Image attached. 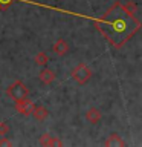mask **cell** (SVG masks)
I'll list each match as a JSON object with an SVG mask.
<instances>
[{
    "label": "cell",
    "instance_id": "7",
    "mask_svg": "<svg viewBox=\"0 0 142 147\" xmlns=\"http://www.w3.org/2000/svg\"><path fill=\"white\" fill-rule=\"evenodd\" d=\"M40 80H41V83H44V84H50V83L55 80V72L52 71V69L44 66L40 71Z\"/></svg>",
    "mask_w": 142,
    "mask_h": 147
},
{
    "label": "cell",
    "instance_id": "1",
    "mask_svg": "<svg viewBox=\"0 0 142 147\" xmlns=\"http://www.w3.org/2000/svg\"><path fill=\"white\" fill-rule=\"evenodd\" d=\"M95 25L101 34L116 48L122 46L139 29V20L136 18L135 12L128 11L125 5L119 2L115 3L99 20H96Z\"/></svg>",
    "mask_w": 142,
    "mask_h": 147
},
{
    "label": "cell",
    "instance_id": "6",
    "mask_svg": "<svg viewBox=\"0 0 142 147\" xmlns=\"http://www.w3.org/2000/svg\"><path fill=\"white\" fill-rule=\"evenodd\" d=\"M104 146H107V147H124V146H127L125 144V141L122 140L121 136L118 135V133H112L107 140H105V142H104Z\"/></svg>",
    "mask_w": 142,
    "mask_h": 147
},
{
    "label": "cell",
    "instance_id": "4",
    "mask_svg": "<svg viewBox=\"0 0 142 147\" xmlns=\"http://www.w3.org/2000/svg\"><path fill=\"white\" fill-rule=\"evenodd\" d=\"M34 107H35V104L32 103L31 100H27V96L15 103V110H17L18 113L25 115V117H29V115H32V112H34Z\"/></svg>",
    "mask_w": 142,
    "mask_h": 147
},
{
    "label": "cell",
    "instance_id": "15",
    "mask_svg": "<svg viewBox=\"0 0 142 147\" xmlns=\"http://www.w3.org/2000/svg\"><path fill=\"white\" fill-rule=\"evenodd\" d=\"M0 11H2V3H0Z\"/></svg>",
    "mask_w": 142,
    "mask_h": 147
},
{
    "label": "cell",
    "instance_id": "14",
    "mask_svg": "<svg viewBox=\"0 0 142 147\" xmlns=\"http://www.w3.org/2000/svg\"><path fill=\"white\" fill-rule=\"evenodd\" d=\"M9 146H12V141L2 136V140H0V147H9Z\"/></svg>",
    "mask_w": 142,
    "mask_h": 147
},
{
    "label": "cell",
    "instance_id": "10",
    "mask_svg": "<svg viewBox=\"0 0 142 147\" xmlns=\"http://www.w3.org/2000/svg\"><path fill=\"white\" fill-rule=\"evenodd\" d=\"M34 61H35V64L44 67L46 64H48V61H49V57H48V54H46V52H37V55L34 57Z\"/></svg>",
    "mask_w": 142,
    "mask_h": 147
},
{
    "label": "cell",
    "instance_id": "13",
    "mask_svg": "<svg viewBox=\"0 0 142 147\" xmlns=\"http://www.w3.org/2000/svg\"><path fill=\"white\" fill-rule=\"evenodd\" d=\"M49 140H50L49 133H43L40 136V146H49Z\"/></svg>",
    "mask_w": 142,
    "mask_h": 147
},
{
    "label": "cell",
    "instance_id": "12",
    "mask_svg": "<svg viewBox=\"0 0 142 147\" xmlns=\"http://www.w3.org/2000/svg\"><path fill=\"white\" fill-rule=\"evenodd\" d=\"M57 146H63V141L60 140V138L50 136V140H49V147H57Z\"/></svg>",
    "mask_w": 142,
    "mask_h": 147
},
{
    "label": "cell",
    "instance_id": "5",
    "mask_svg": "<svg viewBox=\"0 0 142 147\" xmlns=\"http://www.w3.org/2000/svg\"><path fill=\"white\" fill-rule=\"evenodd\" d=\"M52 51H54V54H57V55H66V54L69 52V45H67V41L63 40V38H58V40L52 45Z\"/></svg>",
    "mask_w": 142,
    "mask_h": 147
},
{
    "label": "cell",
    "instance_id": "11",
    "mask_svg": "<svg viewBox=\"0 0 142 147\" xmlns=\"http://www.w3.org/2000/svg\"><path fill=\"white\" fill-rule=\"evenodd\" d=\"M8 132H9V123L2 121L0 123V136H5Z\"/></svg>",
    "mask_w": 142,
    "mask_h": 147
},
{
    "label": "cell",
    "instance_id": "9",
    "mask_svg": "<svg viewBox=\"0 0 142 147\" xmlns=\"http://www.w3.org/2000/svg\"><path fill=\"white\" fill-rule=\"evenodd\" d=\"M48 109L44 107V106H35L34 107V112H32V115H34V118L37 119V121H43V119L48 118Z\"/></svg>",
    "mask_w": 142,
    "mask_h": 147
},
{
    "label": "cell",
    "instance_id": "3",
    "mask_svg": "<svg viewBox=\"0 0 142 147\" xmlns=\"http://www.w3.org/2000/svg\"><path fill=\"white\" fill-rule=\"evenodd\" d=\"M72 78H73L76 83H80V84H86V83L92 78L90 67L87 66V64H84V63L78 64V66L72 71Z\"/></svg>",
    "mask_w": 142,
    "mask_h": 147
},
{
    "label": "cell",
    "instance_id": "2",
    "mask_svg": "<svg viewBox=\"0 0 142 147\" xmlns=\"http://www.w3.org/2000/svg\"><path fill=\"white\" fill-rule=\"evenodd\" d=\"M6 94H8L9 98L17 103V101L26 98L27 94H29V90H27V87L23 81H14L12 84L6 89Z\"/></svg>",
    "mask_w": 142,
    "mask_h": 147
},
{
    "label": "cell",
    "instance_id": "8",
    "mask_svg": "<svg viewBox=\"0 0 142 147\" xmlns=\"http://www.w3.org/2000/svg\"><path fill=\"white\" fill-rule=\"evenodd\" d=\"M86 118H87V121L92 123V124H98V123L101 121V118H102V113H101V110H99V109L92 107V109L87 110Z\"/></svg>",
    "mask_w": 142,
    "mask_h": 147
}]
</instances>
